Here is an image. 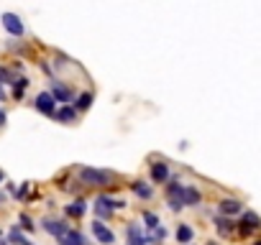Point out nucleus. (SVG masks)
I'll use <instances>...</instances> for the list:
<instances>
[{
	"label": "nucleus",
	"instance_id": "1",
	"mask_svg": "<svg viewBox=\"0 0 261 245\" xmlns=\"http://www.w3.org/2000/svg\"><path fill=\"white\" fill-rule=\"evenodd\" d=\"M115 179H118V174L108 171V169H92V166L77 169V181L82 187H90V189H105V187L115 184Z\"/></svg>",
	"mask_w": 261,
	"mask_h": 245
},
{
	"label": "nucleus",
	"instance_id": "2",
	"mask_svg": "<svg viewBox=\"0 0 261 245\" xmlns=\"http://www.w3.org/2000/svg\"><path fill=\"white\" fill-rule=\"evenodd\" d=\"M125 207V199H113L108 194H97V199L92 202V209H95V220H110L115 209H123Z\"/></svg>",
	"mask_w": 261,
	"mask_h": 245
},
{
	"label": "nucleus",
	"instance_id": "3",
	"mask_svg": "<svg viewBox=\"0 0 261 245\" xmlns=\"http://www.w3.org/2000/svg\"><path fill=\"white\" fill-rule=\"evenodd\" d=\"M167 204L172 212H179L185 207V184L179 181V176H172L167 184Z\"/></svg>",
	"mask_w": 261,
	"mask_h": 245
},
{
	"label": "nucleus",
	"instance_id": "4",
	"mask_svg": "<svg viewBox=\"0 0 261 245\" xmlns=\"http://www.w3.org/2000/svg\"><path fill=\"white\" fill-rule=\"evenodd\" d=\"M258 227H261V217H258L253 209H243V212H241V222L236 225V235L248 237V235L256 232Z\"/></svg>",
	"mask_w": 261,
	"mask_h": 245
},
{
	"label": "nucleus",
	"instance_id": "5",
	"mask_svg": "<svg viewBox=\"0 0 261 245\" xmlns=\"http://www.w3.org/2000/svg\"><path fill=\"white\" fill-rule=\"evenodd\" d=\"M90 230H92V237H95L100 245H113V242H115V232H113L102 220H95V222L90 225Z\"/></svg>",
	"mask_w": 261,
	"mask_h": 245
},
{
	"label": "nucleus",
	"instance_id": "6",
	"mask_svg": "<svg viewBox=\"0 0 261 245\" xmlns=\"http://www.w3.org/2000/svg\"><path fill=\"white\" fill-rule=\"evenodd\" d=\"M34 107H36L41 115L54 117V112H57V100H54V95H51V92H39V95H36V100H34Z\"/></svg>",
	"mask_w": 261,
	"mask_h": 245
},
{
	"label": "nucleus",
	"instance_id": "7",
	"mask_svg": "<svg viewBox=\"0 0 261 245\" xmlns=\"http://www.w3.org/2000/svg\"><path fill=\"white\" fill-rule=\"evenodd\" d=\"M41 227H44L49 235H54V237H62L64 232L72 230V227L67 225V220H57V217H44V220H41Z\"/></svg>",
	"mask_w": 261,
	"mask_h": 245
},
{
	"label": "nucleus",
	"instance_id": "8",
	"mask_svg": "<svg viewBox=\"0 0 261 245\" xmlns=\"http://www.w3.org/2000/svg\"><path fill=\"white\" fill-rule=\"evenodd\" d=\"M125 245H149V237L144 235L141 225H136V222L125 225Z\"/></svg>",
	"mask_w": 261,
	"mask_h": 245
},
{
	"label": "nucleus",
	"instance_id": "9",
	"mask_svg": "<svg viewBox=\"0 0 261 245\" xmlns=\"http://www.w3.org/2000/svg\"><path fill=\"white\" fill-rule=\"evenodd\" d=\"M241 212H243V202L241 199L228 197V199H220L218 202V215H223V217H236Z\"/></svg>",
	"mask_w": 261,
	"mask_h": 245
},
{
	"label": "nucleus",
	"instance_id": "10",
	"mask_svg": "<svg viewBox=\"0 0 261 245\" xmlns=\"http://www.w3.org/2000/svg\"><path fill=\"white\" fill-rule=\"evenodd\" d=\"M3 28L11 34V36H23L26 34V28H23V23H21V18L16 16V13H3Z\"/></svg>",
	"mask_w": 261,
	"mask_h": 245
},
{
	"label": "nucleus",
	"instance_id": "11",
	"mask_svg": "<svg viewBox=\"0 0 261 245\" xmlns=\"http://www.w3.org/2000/svg\"><path fill=\"white\" fill-rule=\"evenodd\" d=\"M149 176H151V184H167L172 176H169V164H164V161H159V164H151V171H149Z\"/></svg>",
	"mask_w": 261,
	"mask_h": 245
},
{
	"label": "nucleus",
	"instance_id": "12",
	"mask_svg": "<svg viewBox=\"0 0 261 245\" xmlns=\"http://www.w3.org/2000/svg\"><path fill=\"white\" fill-rule=\"evenodd\" d=\"M215 230H218L220 237H233V235H236V222H233L230 217L218 215V217H215Z\"/></svg>",
	"mask_w": 261,
	"mask_h": 245
},
{
	"label": "nucleus",
	"instance_id": "13",
	"mask_svg": "<svg viewBox=\"0 0 261 245\" xmlns=\"http://www.w3.org/2000/svg\"><path fill=\"white\" fill-rule=\"evenodd\" d=\"M51 95H54V100H57V102H62V105H69V102H74V92H72L69 87H64L62 82H54V87H51Z\"/></svg>",
	"mask_w": 261,
	"mask_h": 245
},
{
	"label": "nucleus",
	"instance_id": "14",
	"mask_svg": "<svg viewBox=\"0 0 261 245\" xmlns=\"http://www.w3.org/2000/svg\"><path fill=\"white\" fill-rule=\"evenodd\" d=\"M57 242H59V245H90V240H87L80 230H69V232H64L62 237H57Z\"/></svg>",
	"mask_w": 261,
	"mask_h": 245
},
{
	"label": "nucleus",
	"instance_id": "15",
	"mask_svg": "<svg viewBox=\"0 0 261 245\" xmlns=\"http://www.w3.org/2000/svg\"><path fill=\"white\" fill-rule=\"evenodd\" d=\"M54 117H57V122H64V126H72V122L77 120V110H74L72 105H62V107L54 112Z\"/></svg>",
	"mask_w": 261,
	"mask_h": 245
},
{
	"label": "nucleus",
	"instance_id": "16",
	"mask_svg": "<svg viewBox=\"0 0 261 245\" xmlns=\"http://www.w3.org/2000/svg\"><path fill=\"white\" fill-rule=\"evenodd\" d=\"M85 212H87V202H85L82 197H77L74 202H69V204L64 207V215H67V217H77V220H80Z\"/></svg>",
	"mask_w": 261,
	"mask_h": 245
},
{
	"label": "nucleus",
	"instance_id": "17",
	"mask_svg": "<svg viewBox=\"0 0 261 245\" xmlns=\"http://www.w3.org/2000/svg\"><path fill=\"white\" fill-rule=\"evenodd\" d=\"M174 237H177V242H179V245H190V242L195 240V230H192L187 222H179V225H177Z\"/></svg>",
	"mask_w": 261,
	"mask_h": 245
},
{
	"label": "nucleus",
	"instance_id": "18",
	"mask_svg": "<svg viewBox=\"0 0 261 245\" xmlns=\"http://www.w3.org/2000/svg\"><path fill=\"white\" fill-rule=\"evenodd\" d=\"M130 189H134V194H136L139 199H151V197H154V187H151L149 181H141V179H136L134 184H130Z\"/></svg>",
	"mask_w": 261,
	"mask_h": 245
},
{
	"label": "nucleus",
	"instance_id": "19",
	"mask_svg": "<svg viewBox=\"0 0 261 245\" xmlns=\"http://www.w3.org/2000/svg\"><path fill=\"white\" fill-rule=\"evenodd\" d=\"M200 202H202L200 189H197V187H192V184H185V207H197Z\"/></svg>",
	"mask_w": 261,
	"mask_h": 245
},
{
	"label": "nucleus",
	"instance_id": "20",
	"mask_svg": "<svg viewBox=\"0 0 261 245\" xmlns=\"http://www.w3.org/2000/svg\"><path fill=\"white\" fill-rule=\"evenodd\" d=\"M8 240H11L13 245H34V242H31V240L21 232V227H13V230L8 232Z\"/></svg>",
	"mask_w": 261,
	"mask_h": 245
},
{
	"label": "nucleus",
	"instance_id": "21",
	"mask_svg": "<svg viewBox=\"0 0 261 245\" xmlns=\"http://www.w3.org/2000/svg\"><path fill=\"white\" fill-rule=\"evenodd\" d=\"M92 100H95V97H92V92H82V95H80V97L74 100V110H77V112L87 110V107L92 105Z\"/></svg>",
	"mask_w": 261,
	"mask_h": 245
},
{
	"label": "nucleus",
	"instance_id": "22",
	"mask_svg": "<svg viewBox=\"0 0 261 245\" xmlns=\"http://www.w3.org/2000/svg\"><path fill=\"white\" fill-rule=\"evenodd\" d=\"M26 87H29V79H26V77H18V79L13 82V97H16V100H21Z\"/></svg>",
	"mask_w": 261,
	"mask_h": 245
},
{
	"label": "nucleus",
	"instance_id": "23",
	"mask_svg": "<svg viewBox=\"0 0 261 245\" xmlns=\"http://www.w3.org/2000/svg\"><path fill=\"white\" fill-rule=\"evenodd\" d=\"M144 222H146V230H156L162 225V220H159L156 212H144Z\"/></svg>",
	"mask_w": 261,
	"mask_h": 245
},
{
	"label": "nucleus",
	"instance_id": "24",
	"mask_svg": "<svg viewBox=\"0 0 261 245\" xmlns=\"http://www.w3.org/2000/svg\"><path fill=\"white\" fill-rule=\"evenodd\" d=\"M16 82V74L6 67H0V84H13Z\"/></svg>",
	"mask_w": 261,
	"mask_h": 245
},
{
	"label": "nucleus",
	"instance_id": "25",
	"mask_svg": "<svg viewBox=\"0 0 261 245\" xmlns=\"http://www.w3.org/2000/svg\"><path fill=\"white\" fill-rule=\"evenodd\" d=\"M18 222H21V230H26V232H31V230H36V222H34V220H31V217H29L26 212H23V215L18 217Z\"/></svg>",
	"mask_w": 261,
	"mask_h": 245
},
{
	"label": "nucleus",
	"instance_id": "26",
	"mask_svg": "<svg viewBox=\"0 0 261 245\" xmlns=\"http://www.w3.org/2000/svg\"><path fill=\"white\" fill-rule=\"evenodd\" d=\"M6 122H8V115H6V110H3V107H0V128H3Z\"/></svg>",
	"mask_w": 261,
	"mask_h": 245
},
{
	"label": "nucleus",
	"instance_id": "27",
	"mask_svg": "<svg viewBox=\"0 0 261 245\" xmlns=\"http://www.w3.org/2000/svg\"><path fill=\"white\" fill-rule=\"evenodd\" d=\"M6 199H8V197H6V192H0V207L6 204Z\"/></svg>",
	"mask_w": 261,
	"mask_h": 245
},
{
	"label": "nucleus",
	"instance_id": "28",
	"mask_svg": "<svg viewBox=\"0 0 261 245\" xmlns=\"http://www.w3.org/2000/svg\"><path fill=\"white\" fill-rule=\"evenodd\" d=\"M6 100V89H3V84H0V102Z\"/></svg>",
	"mask_w": 261,
	"mask_h": 245
},
{
	"label": "nucleus",
	"instance_id": "29",
	"mask_svg": "<svg viewBox=\"0 0 261 245\" xmlns=\"http://www.w3.org/2000/svg\"><path fill=\"white\" fill-rule=\"evenodd\" d=\"M6 181V174H3V169H0V184H3Z\"/></svg>",
	"mask_w": 261,
	"mask_h": 245
},
{
	"label": "nucleus",
	"instance_id": "30",
	"mask_svg": "<svg viewBox=\"0 0 261 245\" xmlns=\"http://www.w3.org/2000/svg\"><path fill=\"white\" fill-rule=\"evenodd\" d=\"M253 245H261V240H256V242H253Z\"/></svg>",
	"mask_w": 261,
	"mask_h": 245
},
{
	"label": "nucleus",
	"instance_id": "31",
	"mask_svg": "<svg viewBox=\"0 0 261 245\" xmlns=\"http://www.w3.org/2000/svg\"><path fill=\"white\" fill-rule=\"evenodd\" d=\"M207 245H218V242H207Z\"/></svg>",
	"mask_w": 261,
	"mask_h": 245
},
{
	"label": "nucleus",
	"instance_id": "32",
	"mask_svg": "<svg viewBox=\"0 0 261 245\" xmlns=\"http://www.w3.org/2000/svg\"><path fill=\"white\" fill-rule=\"evenodd\" d=\"M0 245H8V242H0Z\"/></svg>",
	"mask_w": 261,
	"mask_h": 245
}]
</instances>
